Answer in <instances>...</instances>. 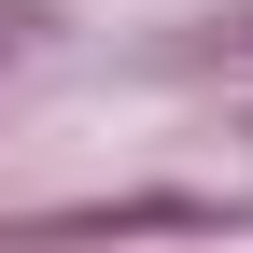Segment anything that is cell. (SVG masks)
I'll return each instance as SVG.
<instances>
[{
	"instance_id": "obj_1",
	"label": "cell",
	"mask_w": 253,
	"mask_h": 253,
	"mask_svg": "<svg viewBox=\"0 0 253 253\" xmlns=\"http://www.w3.org/2000/svg\"><path fill=\"white\" fill-rule=\"evenodd\" d=\"M183 56H253V14H225V28H197Z\"/></svg>"
}]
</instances>
